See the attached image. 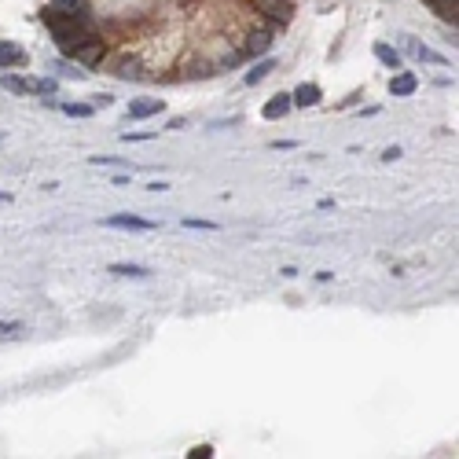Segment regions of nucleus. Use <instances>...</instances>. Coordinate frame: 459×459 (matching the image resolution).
Listing matches in <instances>:
<instances>
[{
    "label": "nucleus",
    "instance_id": "nucleus-1",
    "mask_svg": "<svg viewBox=\"0 0 459 459\" xmlns=\"http://www.w3.org/2000/svg\"><path fill=\"white\" fill-rule=\"evenodd\" d=\"M45 18H48V26H52V33L59 40V48L67 52V55H77L85 45H89V40H96L92 30L85 26L81 11H59V8H52Z\"/></svg>",
    "mask_w": 459,
    "mask_h": 459
},
{
    "label": "nucleus",
    "instance_id": "nucleus-5",
    "mask_svg": "<svg viewBox=\"0 0 459 459\" xmlns=\"http://www.w3.org/2000/svg\"><path fill=\"white\" fill-rule=\"evenodd\" d=\"M269 45H272V33H265V30H261V33H254V37L247 40V55H250V59L265 55V52H269Z\"/></svg>",
    "mask_w": 459,
    "mask_h": 459
},
{
    "label": "nucleus",
    "instance_id": "nucleus-10",
    "mask_svg": "<svg viewBox=\"0 0 459 459\" xmlns=\"http://www.w3.org/2000/svg\"><path fill=\"white\" fill-rule=\"evenodd\" d=\"M107 272H111V276H129V279H144V276H151L144 265H111Z\"/></svg>",
    "mask_w": 459,
    "mask_h": 459
},
{
    "label": "nucleus",
    "instance_id": "nucleus-20",
    "mask_svg": "<svg viewBox=\"0 0 459 459\" xmlns=\"http://www.w3.org/2000/svg\"><path fill=\"white\" fill-rule=\"evenodd\" d=\"M55 4H59V8H67V11H70V8L77 11V8H81V0H55Z\"/></svg>",
    "mask_w": 459,
    "mask_h": 459
},
{
    "label": "nucleus",
    "instance_id": "nucleus-16",
    "mask_svg": "<svg viewBox=\"0 0 459 459\" xmlns=\"http://www.w3.org/2000/svg\"><path fill=\"white\" fill-rule=\"evenodd\" d=\"M118 77H140V67H136V63H122V70H118Z\"/></svg>",
    "mask_w": 459,
    "mask_h": 459
},
{
    "label": "nucleus",
    "instance_id": "nucleus-14",
    "mask_svg": "<svg viewBox=\"0 0 459 459\" xmlns=\"http://www.w3.org/2000/svg\"><path fill=\"white\" fill-rule=\"evenodd\" d=\"M63 111H67L70 118H89V114H92V107H85V103H67Z\"/></svg>",
    "mask_w": 459,
    "mask_h": 459
},
{
    "label": "nucleus",
    "instance_id": "nucleus-9",
    "mask_svg": "<svg viewBox=\"0 0 459 459\" xmlns=\"http://www.w3.org/2000/svg\"><path fill=\"white\" fill-rule=\"evenodd\" d=\"M375 55H379V63H386L389 70H401V52H393L389 45H375Z\"/></svg>",
    "mask_w": 459,
    "mask_h": 459
},
{
    "label": "nucleus",
    "instance_id": "nucleus-21",
    "mask_svg": "<svg viewBox=\"0 0 459 459\" xmlns=\"http://www.w3.org/2000/svg\"><path fill=\"white\" fill-rule=\"evenodd\" d=\"M210 452H213V448H210V445H202V448H195V452H191V459H206Z\"/></svg>",
    "mask_w": 459,
    "mask_h": 459
},
{
    "label": "nucleus",
    "instance_id": "nucleus-18",
    "mask_svg": "<svg viewBox=\"0 0 459 459\" xmlns=\"http://www.w3.org/2000/svg\"><path fill=\"white\" fill-rule=\"evenodd\" d=\"M18 331H23V323H0V338H11Z\"/></svg>",
    "mask_w": 459,
    "mask_h": 459
},
{
    "label": "nucleus",
    "instance_id": "nucleus-8",
    "mask_svg": "<svg viewBox=\"0 0 459 459\" xmlns=\"http://www.w3.org/2000/svg\"><path fill=\"white\" fill-rule=\"evenodd\" d=\"M287 111H291V96H276L272 103H265V118H269V122H272V118H283Z\"/></svg>",
    "mask_w": 459,
    "mask_h": 459
},
{
    "label": "nucleus",
    "instance_id": "nucleus-19",
    "mask_svg": "<svg viewBox=\"0 0 459 459\" xmlns=\"http://www.w3.org/2000/svg\"><path fill=\"white\" fill-rule=\"evenodd\" d=\"M397 158H401V147H389L386 155H382V162H397Z\"/></svg>",
    "mask_w": 459,
    "mask_h": 459
},
{
    "label": "nucleus",
    "instance_id": "nucleus-15",
    "mask_svg": "<svg viewBox=\"0 0 459 459\" xmlns=\"http://www.w3.org/2000/svg\"><path fill=\"white\" fill-rule=\"evenodd\" d=\"M184 228H199V232H217L213 221H199V217H184Z\"/></svg>",
    "mask_w": 459,
    "mask_h": 459
},
{
    "label": "nucleus",
    "instance_id": "nucleus-12",
    "mask_svg": "<svg viewBox=\"0 0 459 459\" xmlns=\"http://www.w3.org/2000/svg\"><path fill=\"white\" fill-rule=\"evenodd\" d=\"M269 70H276V63H272V59H261L257 67H254V70L247 74V85H257L261 77H269Z\"/></svg>",
    "mask_w": 459,
    "mask_h": 459
},
{
    "label": "nucleus",
    "instance_id": "nucleus-3",
    "mask_svg": "<svg viewBox=\"0 0 459 459\" xmlns=\"http://www.w3.org/2000/svg\"><path fill=\"white\" fill-rule=\"evenodd\" d=\"M26 63V52L18 48V45H11V40H0V67H23Z\"/></svg>",
    "mask_w": 459,
    "mask_h": 459
},
{
    "label": "nucleus",
    "instance_id": "nucleus-17",
    "mask_svg": "<svg viewBox=\"0 0 459 459\" xmlns=\"http://www.w3.org/2000/svg\"><path fill=\"white\" fill-rule=\"evenodd\" d=\"M415 52H419V59H426V63H441V67H445V55H437V52H430V48H415Z\"/></svg>",
    "mask_w": 459,
    "mask_h": 459
},
{
    "label": "nucleus",
    "instance_id": "nucleus-13",
    "mask_svg": "<svg viewBox=\"0 0 459 459\" xmlns=\"http://www.w3.org/2000/svg\"><path fill=\"white\" fill-rule=\"evenodd\" d=\"M261 8H265V15H279V18H287L291 15V8L283 4V0H257Z\"/></svg>",
    "mask_w": 459,
    "mask_h": 459
},
{
    "label": "nucleus",
    "instance_id": "nucleus-11",
    "mask_svg": "<svg viewBox=\"0 0 459 459\" xmlns=\"http://www.w3.org/2000/svg\"><path fill=\"white\" fill-rule=\"evenodd\" d=\"M4 89H11V92H18V96H26V92H33V85L23 81L18 74H4Z\"/></svg>",
    "mask_w": 459,
    "mask_h": 459
},
{
    "label": "nucleus",
    "instance_id": "nucleus-4",
    "mask_svg": "<svg viewBox=\"0 0 459 459\" xmlns=\"http://www.w3.org/2000/svg\"><path fill=\"white\" fill-rule=\"evenodd\" d=\"M158 111H162V99H136V103H129V118H151Z\"/></svg>",
    "mask_w": 459,
    "mask_h": 459
},
{
    "label": "nucleus",
    "instance_id": "nucleus-2",
    "mask_svg": "<svg viewBox=\"0 0 459 459\" xmlns=\"http://www.w3.org/2000/svg\"><path fill=\"white\" fill-rule=\"evenodd\" d=\"M107 228H133V232H151L155 228V221H144V217H129V213H118V217H103Z\"/></svg>",
    "mask_w": 459,
    "mask_h": 459
},
{
    "label": "nucleus",
    "instance_id": "nucleus-7",
    "mask_svg": "<svg viewBox=\"0 0 459 459\" xmlns=\"http://www.w3.org/2000/svg\"><path fill=\"white\" fill-rule=\"evenodd\" d=\"M298 107H316L320 103V85H301V89L291 96Z\"/></svg>",
    "mask_w": 459,
    "mask_h": 459
},
{
    "label": "nucleus",
    "instance_id": "nucleus-6",
    "mask_svg": "<svg viewBox=\"0 0 459 459\" xmlns=\"http://www.w3.org/2000/svg\"><path fill=\"white\" fill-rule=\"evenodd\" d=\"M415 85H419V81H415V74H397V77L389 81V92L393 96H411Z\"/></svg>",
    "mask_w": 459,
    "mask_h": 459
},
{
    "label": "nucleus",
    "instance_id": "nucleus-22",
    "mask_svg": "<svg viewBox=\"0 0 459 459\" xmlns=\"http://www.w3.org/2000/svg\"><path fill=\"white\" fill-rule=\"evenodd\" d=\"M166 188H169L166 180H151V184H147V191H166Z\"/></svg>",
    "mask_w": 459,
    "mask_h": 459
}]
</instances>
